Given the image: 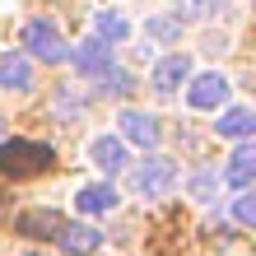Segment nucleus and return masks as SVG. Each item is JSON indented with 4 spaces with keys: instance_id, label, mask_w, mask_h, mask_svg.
Segmentation results:
<instances>
[{
    "instance_id": "f257e3e1",
    "label": "nucleus",
    "mask_w": 256,
    "mask_h": 256,
    "mask_svg": "<svg viewBox=\"0 0 256 256\" xmlns=\"http://www.w3.org/2000/svg\"><path fill=\"white\" fill-rule=\"evenodd\" d=\"M52 168V149L33 144V140H5L0 144V172L10 177H28V172H47Z\"/></svg>"
},
{
    "instance_id": "f03ea898",
    "label": "nucleus",
    "mask_w": 256,
    "mask_h": 256,
    "mask_svg": "<svg viewBox=\"0 0 256 256\" xmlns=\"http://www.w3.org/2000/svg\"><path fill=\"white\" fill-rule=\"evenodd\" d=\"M172 186H177V163L163 158V154L144 158L140 168L130 172V191H135V196H168Z\"/></svg>"
},
{
    "instance_id": "7ed1b4c3",
    "label": "nucleus",
    "mask_w": 256,
    "mask_h": 256,
    "mask_svg": "<svg viewBox=\"0 0 256 256\" xmlns=\"http://www.w3.org/2000/svg\"><path fill=\"white\" fill-rule=\"evenodd\" d=\"M24 42H28V52L38 56V61H47V66H61V61H70V47H66V38L56 33V28L47 24V19H33L24 28Z\"/></svg>"
},
{
    "instance_id": "20e7f679",
    "label": "nucleus",
    "mask_w": 256,
    "mask_h": 256,
    "mask_svg": "<svg viewBox=\"0 0 256 256\" xmlns=\"http://www.w3.org/2000/svg\"><path fill=\"white\" fill-rule=\"evenodd\" d=\"M70 61H74V70H80V74H102V70L112 66V42L88 38V42H80V47L70 52Z\"/></svg>"
},
{
    "instance_id": "39448f33",
    "label": "nucleus",
    "mask_w": 256,
    "mask_h": 256,
    "mask_svg": "<svg viewBox=\"0 0 256 256\" xmlns=\"http://www.w3.org/2000/svg\"><path fill=\"white\" fill-rule=\"evenodd\" d=\"M224 98H228V80H224V74H200V80H191V88H186V102L200 108V112L219 108Z\"/></svg>"
},
{
    "instance_id": "423d86ee",
    "label": "nucleus",
    "mask_w": 256,
    "mask_h": 256,
    "mask_svg": "<svg viewBox=\"0 0 256 256\" xmlns=\"http://www.w3.org/2000/svg\"><path fill=\"white\" fill-rule=\"evenodd\" d=\"M56 238H61V247H66L70 256H94V252L102 247V233L88 228V224H61Z\"/></svg>"
},
{
    "instance_id": "0eeeda50",
    "label": "nucleus",
    "mask_w": 256,
    "mask_h": 256,
    "mask_svg": "<svg viewBox=\"0 0 256 256\" xmlns=\"http://www.w3.org/2000/svg\"><path fill=\"white\" fill-rule=\"evenodd\" d=\"M122 135L130 144H140V149H154L158 144V122L149 112H135V108H126L122 112Z\"/></svg>"
},
{
    "instance_id": "6e6552de",
    "label": "nucleus",
    "mask_w": 256,
    "mask_h": 256,
    "mask_svg": "<svg viewBox=\"0 0 256 256\" xmlns=\"http://www.w3.org/2000/svg\"><path fill=\"white\" fill-rule=\"evenodd\" d=\"M186 80H191V61L177 52V56H163V61L154 66V80H149V84H154L158 94H172V88L186 84Z\"/></svg>"
},
{
    "instance_id": "1a4fd4ad",
    "label": "nucleus",
    "mask_w": 256,
    "mask_h": 256,
    "mask_svg": "<svg viewBox=\"0 0 256 256\" xmlns=\"http://www.w3.org/2000/svg\"><path fill=\"white\" fill-rule=\"evenodd\" d=\"M224 177H228V186H238V191L252 186V177H256V149H252L247 140L228 154V168H224Z\"/></svg>"
},
{
    "instance_id": "9d476101",
    "label": "nucleus",
    "mask_w": 256,
    "mask_h": 256,
    "mask_svg": "<svg viewBox=\"0 0 256 256\" xmlns=\"http://www.w3.org/2000/svg\"><path fill=\"white\" fill-rule=\"evenodd\" d=\"M88 158H94L98 168L112 177V172H122V168H126V144L116 140V135H98V140L88 144Z\"/></svg>"
},
{
    "instance_id": "9b49d317",
    "label": "nucleus",
    "mask_w": 256,
    "mask_h": 256,
    "mask_svg": "<svg viewBox=\"0 0 256 256\" xmlns=\"http://www.w3.org/2000/svg\"><path fill=\"white\" fill-rule=\"evenodd\" d=\"M116 200H122V196H116L112 182H88L80 196H74V205H80L84 214H108V210H116Z\"/></svg>"
},
{
    "instance_id": "f8f14e48",
    "label": "nucleus",
    "mask_w": 256,
    "mask_h": 256,
    "mask_svg": "<svg viewBox=\"0 0 256 256\" xmlns=\"http://www.w3.org/2000/svg\"><path fill=\"white\" fill-rule=\"evenodd\" d=\"M0 84H5V88H28V84H33V66H28V56H19V52L0 56Z\"/></svg>"
},
{
    "instance_id": "ddd939ff",
    "label": "nucleus",
    "mask_w": 256,
    "mask_h": 256,
    "mask_svg": "<svg viewBox=\"0 0 256 256\" xmlns=\"http://www.w3.org/2000/svg\"><path fill=\"white\" fill-rule=\"evenodd\" d=\"M214 130H219V135H228V140H247V135L256 130V116H252L247 108H228V112L214 122Z\"/></svg>"
},
{
    "instance_id": "4468645a",
    "label": "nucleus",
    "mask_w": 256,
    "mask_h": 256,
    "mask_svg": "<svg viewBox=\"0 0 256 256\" xmlns=\"http://www.w3.org/2000/svg\"><path fill=\"white\" fill-rule=\"evenodd\" d=\"M94 38H102V42H126L130 38V24L116 10H98L94 14Z\"/></svg>"
},
{
    "instance_id": "2eb2a0df",
    "label": "nucleus",
    "mask_w": 256,
    "mask_h": 256,
    "mask_svg": "<svg viewBox=\"0 0 256 256\" xmlns=\"http://www.w3.org/2000/svg\"><path fill=\"white\" fill-rule=\"evenodd\" d=\"M61 224H66V219L56 214V210H33V214H24V219H19V228H24V233H33V238H52Z\"/></svg>"
},
{
    "instance_id": "dca6fc26",
    "label": "nucleus",
    "mask_w": 256,
    "mask_h": 256,
    "mask_svg": "<svg viewBox=\"0 0 256 256\" xmlns=\"http://www.w3.org/2000/svg\"><path fill=\"white\" fill-rule=\"evenodd\" d=\"M144 33L158 38V42H177V38H182V19H172V14H154V19L144 24Z\"/></svg>"
},
{
    "instance_id": "f3484780",
    "label": "nucleus",
    "mask_w": 256,
    "mask_h": 256,
    "mask_svg": "<svg viewBox=\"0 0 256 256\" xmlns=\"http://www.w3.org/2000/svg\"><path fill=\"white\" fill-rule=\"evenodd\" d=\"M98 80H102V88H108V94H116V98H126V94H135V80H130L126 70H116V66H108V70L98 74Z\"/></svg>"
},
{
    "instance_id": "a211bd4d",
    "label": "nucleus",
    "mask_w": 256,
    "mask_h": 256,
    "mask_svg": "<svg viewBox=\"0 0 256 256\" xmlns=\"http://www.w3.org/2000/svg\"><path fill=\"white\" fill-rule=\"evenodd\" d=\"M233 214H238V224H242V228H252L256 224V196H238V205H233Z\"/></svg>"
},
{
    "instance_id": "6ab92c4d",
    "label": "nucleus",
    "mask_w": 256,
    "mask_h": 256,
    "mask_svg": "<svg viewBox=\"0 0 256 256\" xmlns=\"http://www.w3.org/2000/svg\"><path fill=\"white\" fill-rule=\"evenodd\" d=\"M224 0H182V14L186 19H205V14H214Z\"/></svg>"
},
{
    "instance_id": "aec40b11",
    "label": "nucleus",
    "mask_w": 256,
    "mask_h": 256,
    "mask_svg": "<svg viewBox=\"0 0 256 256\" xmlns=\"http://www.w3.org/2000/svg\"><path fill=\"white\" fill-rule=\"evenodd\" d=\"M210 191H214V182L210 177H196V200H210Z\"/></svg>"
},
{
    "instance_id": "412c9836",
    "label": "nucleus",
    "mask_w": 256,
    "mask_h": 256,
    "mask_svg": "<svg viewBox=\"0 0 256 256\" xmlns=\"http://www.w3.org/2000/svg\"><path fill=\"white\" fill-rule=\"evenodd\" d=\"M28 256H42V252H28Z\"/></svg>"
}]
</instances>
